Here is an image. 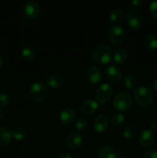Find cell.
Instances as JSON below:
<instances>
[{
	"label": "cell",
	"mask_w": 157,
	"mask_h": 158,
	"mask_svg": "<svg viewBox=\"0 0 157 158\" xmlns=\"http://www.w3.org/2000/svg\"><path fill=\"white\" fill-rule=\"evenodd\" d=\"M90 56L95 63L100 65H106L112 60V51L106 45L99 44L92 48L90 52Z\"/></svg>",
	"instance_id": "obj_1"
},
{
	"label": "cell",
	"mask_w": 157,
	"mask_h": 158,
	"mask_svg": "<svg viewBox=\"0 0 157 158\" xmlns=\"http://www.w3.org/2000/svg\"><path fill=\"white\" fill-rule=\"evenodd\" d=\"M134 97L138 105L142 107L150 106L153 100V94L151 89L144 86H139L135 89Z\"/></svg>",
	"instance_id": "obj_2"
},
{
	"label": "cell",
	"mask_w": 157,
	"mask_h": 158,
	"mask_svg": "<svg viewBox=\"0 0 157 158\" xmlns=\"http://www.w3.org/2000/svg\"><path fill=\"white\" fill-rule=\"evenodd\" d=\"M48 94L47 86L45 83L36 82L32 84L29 90V96L31 100L36 103L43 101Z\"/></svg>",
	"instance_id": "obj_3"
},
{
	"label": "cell",
	"mask_w": 157,
	"mask_h": 158,
	"mask_svg": "<svg viewBox=\"0 0 157 158\" xmlns=\"http://www.w3.org/2000/svg\"><path fill=\"white\" fill-rule=\"evenodd\" d=\"M132 105V98L130 94L126 92L119 93L113 100V106L118 111L125 112Z\"/></svg>",
	"instance_id": "obj_4"
},
{
	"label": "cell",
	"mask_w": 157,
	"mask_h": 158,
	"mask_svg": "<svg viewBox=\"0 0 157 158\" xmlns=\"http://www.w3.org/2000/svg\"><path fill=\"white\" fill-rule=\"evenodd\" d=\"M126 21L130 29L132 30H139L144 24V17L139 12H131L128 14Z\"/></svg>",
	"instance_id": "obj_5"
},
{
	"label": "cell",
	"mask_w": 157,
	"mask_h": 158,
	"mask_svg": "<svg viewBox=\"0 0 157 158\" xmlns=\"http://www.w3.org/2000/svg\"><path fill=\"white\" fill-rule=\"evenodd\" d=\"M113 94V89L111 85L108 83H103L95 91V97L97 101L99 103H106L112 97Z\"/></svg>",
	"instance_id": "obj_6"
},
{
	"label": "cell",
	"mask_w": 157,
	"mask_h": 158,
	"mask_svg": "<svg viewBox=\"0 0 157 158\" xmlns=\"http://www.w3.org/2000/svg\"><path fill=\"white\" fill-rule=\"evenodd\" d=\"M109 39L113 44H120L125 39L124 29L119 26H112L109 30Z\"/></svg>",
	"instance_id": "obj_7"
},
{
	"label": "cell",
	"mask_w": 157,
	"mask_h": 158,
	"mask_svg": "<svg viewBox=\"0 0 157 158\" xmlns=\"http://www.w3.org/2000/svg\"><path fill=\"white\" fill-rule=\"evenodd\" d=\"M22 12L25 16L29 19L36 18L40 13V7L35 2L29 1L25 3L22 8Z\"/></svg>",
	"instance_id": "obj_8"
},
{
	"label": "cell",
	"mask_w": 157,
	"mask_h": 158,
	"mask_svg": "<svg viewBox=\"0 0 157 158\" xmlns=\"http://www.w3.org/2000/svg\"><path fill=\"white\" fill-rule=\"evenodd\" d=\"M87 78L89 83L93 85H97L103 80V73L98 67L91 66L87 71Z\"/></svg>",
	"instance_id": "obj_9"
},
{
	"label": "cell",
	"mask_w": 157,
	"mask_h": 158,
	"mask_svg": "<svg viewBox=\"0 0 157 158\" xmlns=\"http://www.w3.org/2000/svg\"><path fill=\"white\" fill-rule=\"evenodd\" d=\"M66 143L68 148L70 149H78L83 144V137L78 133H72L66 137Z\"/></svg>",
	"instance_id": "obj_10"
},
{
	"label": "cell",
	"mask_w": 157,
	"mask_h": 158,
	"mask_svg": "<svg viewBox=\"0 0 157 158\" xmlns=\"http://www.w3.org/2000/svg\"><path fill=\"white\" fill-rule=\"evenodd\" d=\"M76 117L75 111L71 108H66L59 114V120L62 124L69 125L74 121Z\"/></svg>",
	"instance_id": "obj_11"
},
{
	"label": "cell",
	"mask_w": 157,
	"mask_h": 158,
	"mask_svg": "<svg viewBox=\"0 0 157 158\" xmlns=\"http://www.w3.org/2000/svg\"><path fill=\"white\" fill-rule=\"evenodd\" d=\"M109 127V120L106 116L100 114L97 116L93 121V127L95 131L99 133H103L107 130Z\"/></svg>",
	"instance_id": "obj_12"
},
{
	"label": "cell",
	"mask_w": 157,
	"mask_h": 158,
	"mask_svg": "<svg viewBox=\"0 0 157 158\" xmlns=\"http://www.w3.org/2000/svg\"><path fill=\"white\" fill-rule=\"evenodd\" d=\"M106 76L112 81H118L123 77V71L115 65H110L105 70Z\"/></svg>",
	"instance_id": "obj_13"
},
{
	"label": "cell",
	"mask_w": 157,
	"mask_h": 158,
	"mask_svg": "<svg viewBox=\"0 0 157 158\" xmlns=\"http://www.w3.org/2000/svg\"><path fill=\"white\" fill-rule=\"evenodd\" d=\"M139 143L143 147H149L153 143L154 134L150 130L145 129L139 134Z\"/></svg>",
	"instance_id": "obj_14"
},
{
	"label": "cell",
	"mask_w": 157,
	"mask_h": 158,
	"mask_svg": "<svg viewBox=\"0 0 157 158\" xmlns=\"http://www.w3.org/2000/svg\"><path fill=\"white\" fill-rule=\"evenodd\" d=\"M99 108V104L96 101L93 100H88L83 103L81 110L86 115H91L95 113Z\"/></svg>",
	"instance_id": "obj_15"
},
{
	"label": "cell",
	"mask_w": 157,
	"mask_h": 158,
	"mask_svg": "<svg viewBox=\"0 0 157 158\" xmlns=\"http://www.w3.org/2000/svg\"><path fill=\"white\" fill-rule=\"evenodd\" d=\"M46 83L52 89H59L63 84V80L60 76L57 74H52L46 80Z\"/></svg>",
	"instance_id": "obj_16"
},
{
	"label": "cell",
	"mask_w": 157,
	"mask_h": 158,
	"mask_svg": "<svg viewBox=\"0 0 157 158\" xmlns=\"http://www.w3.org/2000/svg\"><path fill=\"white\" fill-rule=\"evenodd\" d=\"M118 154L112 147L103 146L99 150V158H117Z\"/></svg>",
	"instance_id": "obj_17"
},
{
	"label": "cell",
	"mask_w": 157,
	"mask_h": 158,
	"mask_svg": "<svg viewBox=\"0 0 157 158\" xmlns=\"http://www.w3.org/2000/svg\"><path fill=\"white\" fill-rule=\"evenodd\" d=\"M12 133L8 128L0 127V146H6L12 140Z\"/></svg>",
	"instance_id": "obj_18"
},
{
	"label": "cell",
	"mask_w": 157,
	"mask_h": 158,
	"mask_svg": "<svg viewBox=\"0 0 157 158\" xmlns=\"http://www.w3.org/2000/svg\"><path fill=\"white\" fill-rule=\"evenodd\" d=\"M144 45L149 51H154L157 49V35L155 34H148L144 39Z\"/></svg>",
	"instance_id": "obj_19"
},
{
	"label": "cell",
	"mask_w": 157,
	"mask_h": 158,
	"mask_svg": "<svg viewBox=\"0 0 157 158\" xmlns=\"http://www.w3.org/2000/svg\"><path fill=\"white\" fill-rule=\"evenodd\" d=\"M128 58V53L124 49H118L113 55V60L116 64H123Z\"/></svg>",
	"instance_id": "obj_20"
},
{
	"label": "cell",
	"mask_w": 157,
	"mask_h": 158,
	"mask_svg": "<svg viewBox=\"0 0 157 158\" xmlns=\"http://www.w3.org/2000/svg\"><path fill=\"white\" fill-rule=\"evenodd\" d=\"M22 58L26 62H32L35 58V52L32 48L26 47L22 50Z\"/></svg>",
	"instance_id": "obj_21"
},
{
	"label": "cell",
	"mask_w": 157,
	"mask_h": 158,
	"mask_svg": "<svg viewBox=\"0 0 157 158\" xmlns=\"http://www.w3.org/2000/svg\"><path fill=\"white\" fill-rule=\"evenodd\" d=\"M123 85L129 89H133L136 86V80L132 75H126L123 79Z\"/></svg>",
	"instance_id": "obj_22"
},
{
	"label": "cell",
	"mask_w": 157,
	"mask_h": 158,
	"mask_svg": "<svg viewBox=\"0 0 157 158\" xmlns=\"http://www.w3.org/2000/svg\"><path fill=\"white\" fill-rule=\"evenodd\" d=\"M27 131L23 128H17L12 132V137L16 140H22L27 137Z\"/></svg>",
	"instance_id": "obj_23"
},
{
	"label": "cell",
	"mask_w": 157,
	"mask_h": 158,
	"mask_svg": "<svg viewBox=\"0 0 157 158\" xmlns=\"http://www.w3.org/2000/svg\"><path fill=\"white\" fill-rule=\"evenodd\" d=\"M123 12L119 9H114L109 14V20L111 23H119L123 19Z\"/></svg>",
	"instance_id": "obj_24"
},
{
	"label": "cell",
	"mask_w": 157,
	"mask_h": 158,
	"mask_svg": "<svg viewBox=\"0 0 157 158\" xmlns=\"http://www.w3.org/2000/svg\"><path fill=\"white\" fill-rule=\"evenodd\" d=\"M111 122H112V125H113L114 127H121L125 122L124 115L122 114H115V115H113V117H112Z\"/></svg>",
	"instance_id": "obj_25"
},
{
	"label": "cell",
	"mask_w": 157,
	"mask_h": 158,
	"mask_svg": "<svg viewBox=\"0 0 157 158\" xmlns=\"http://www.w3.org/2000/svg\"><path fill=\"white\" fill-rule=\"evenodd\" d=\"M137 131L134 127H128L123 131V136L126 139L131 140L136 136Z\"/></svg>",
	"instance_id": "obj_26"
},
{
	"label": "cell",
	"mask_w": 157,
	"mask_h": 158,
	"mask_svg": "<svg viewBox=\"0 0 157 158\" xmlns=\"http://www.w3.org/2000/svg\"><path fill=\"white\" fill-rule=\"evenodd\" d=\"M88 127V122L87 120H85V119H79V120L77 121L76 124H75V127L76 130L79 132H83L85 131L87 129Z\"/></svg>",
	"instance_id": "obj_27"
},
{
	"label": "cell",
	"mask_w": 157,
	"mask_h": 158,
	"mask_svg": "<svg viewBox=\"0 0 157 158\" xmlns=\"http://www.w3.org/2000/svg\"><path fill=\"white\" fill-rule=\"evenodd\" d=\"M10 102V97L6 94H0V108L6 107Z\"/></svg>",
	"instance_id": "obj_28"
},
{
	"label": "cell",
	"mask_w": 157,
	"mask_h": 158,
	"mask_svg": "<svg viewBox=\"0 0 157 158\" xmlns=\"http://www.w3.org/2000/svg\"><path fill=\"white\" fill-rule=\"evenodd\" d=\"M149 13L152 18L157 19V1L151 2L149 6Z\"/></svg>",
	"instance_id": "obj_29"
},
{
	"label": "cell",
	"mask_w": 157,
	"mask_h": 158,
	"mask_svg": "<svg viewBox=\"0 0 157 158\" xmlns=\"http://www.w3.org/2000/svg\"><path fill=\"white\" fill-rule=\"evenodd\" d=\"M144 158H157V151L154 149L149 150L145 153Z\"/></svg>",
	"instance_id": "obj_30"
},
{
	"label": "cell",
	"mask_w": 157,
	"mask_h": 158,
	"mask_svg": "<svg viewBox=\"0 0 157 158\" xmlns=\"http://www.w3.org/2000/svg\"><path fill=\"white\" fill-rule=\"evenodd\" d=\"M142 5H143V1L141 0H134L132 1L130 3V6L132 9H139L142 7Z\"/></svg>",
	"instance_id": "obj_31"
},
{
	"label": "cell",
	"mask_w": 157,
	"mask_h": 158,
	"mask_svg": "<svg viewBox=\"0 0 157 158\" xmlns=\"http://www.w3.org/2000/svg\"><path fill=\"white\" fill-rule=\"evenodd\" d=\"M150 131H152V133H153V132L157 133V120H156V121H154L153 123L151 124Z\"/></svg>",
	"instance_id": "obj_32"
},
{
	"label": "cell",
	"mask_w": 157,
	"mask_h": 158,
	"mask_svg": "<svg viewBox=\"0 0 157 158\" xmlns=\"http://www.w3.org/2000/svg\"><path fill=\"white\" fill-rule=\"evenodd\" d=\"M58 158H73V157H72L70 154H68V153H63V154H62L61 155L58 157Z\"/></svg>",
	"instance_id": "obj_33"
},
{
	"label": "cell",
	"mask_w": 157,
	"mask_h": 158,
	"mask_svg": "<svg viewBox=\"0 0 157 158\" xmlns=\"http://www.w3.org/2000/svg\"><path fill=\"white\" fill-rule=\"evenodd\" d=\"M152 89L155 92H157V79H155L153 83H152Z\"/></svg>",
	"instance_id": "obj_34"
},
{
	"label": "cell",
	"mask_w": 157,
	"mask_h": 158,
	"mask_svg": "<svg viewBox=\"0 0 157 158\" xmlns=\"http://www.w3.org/2000/svg\"><path fill=\"white\" fill-rule=\"evenodd\" d=\"M2 66H3V59L2 57V56L0 55V69L2 67Z\"/></svg>",
	"instance_id": "obj_35"
},
{
	"label": "cell",
	"mask_w": 157,
	"mask_h": 158,
	"mask_svg": "<svg viewBox=\"0 0 157 158\" xmlns=\"http://www.w3.org/2000/svg\"><path fill=\"white\" fill-rule=\"evenodd\" d=\"M4 116H5L4 112H3V111L2 110H0V120L3 118V117H4Z\"/></svg>",
	"instance_id": "obj_36"
},
{
	"label": "cell",
	"mask_w": 157,
	"mask_h": 158,
	"mask_svg": "<svg viewBox=\"0 0 157 158\" xmlns=\"http://www.w3.org/2000/svg\"><path fill=\"white\" fill-rule=\"evenodd\" d=\"M120 158H126V157H121Z\"/></svg>",
	"instance_id": "obj_37"
}]
</instances>
